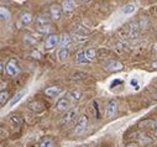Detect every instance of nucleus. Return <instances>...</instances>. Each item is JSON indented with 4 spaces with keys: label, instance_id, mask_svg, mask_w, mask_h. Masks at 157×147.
I'll return each mask as SVG.
<instances>
[{
    "label": "nucleus",
    "instance_id": "nucleus-1",
    "mask_svg": "<svg viewBox=\"0 0 157 147\" xmlns=\"http://www.w3.org/2000/svg\"><path fill=\"white\" fill-rule=\"evenodd\" d=\"M35 25H36V30L40 33H48L51 31V25L46 16H38L35 20Z\"/></svg>",
    "mask_w": 157,
    "mask_h": 147
},
{
    "label": "nucleus",
    "instance_id": "nucleus-2",
    "mask_svg": "<svg viewBox=\"0 0 157 147\" xmlns=\"http://www.w3.org/2000/svg\"><path fill=\"white\" fill-rule=\"evenodd\" d=\"M87 125H88V118L87 115H82L78 118L77 120V125L74 127V134L75 135H81L84 132V130L87 129Z\"/></svg>",
    "mask_w": 157,
    "mask_h": 147
},
{
    "label": "nucleus",
    "instance_id": "nucleus-3",
    "mask_svg": "<svg viewBox=\"0 0 157 147\" xmlns=\"http://www.w3.org/2000/svg\"><path fill=\"white\" fill-rule=\"evenodd\" d=\"M6 73L10 77H16L20 73V67L15 59H10L6 64Z\"/></svg>",
    "mask_w": 157,
    "mask_h": 147
},
{
    "label": "nucleus",
    "instance_id": "nucleus-4",
    "mask_svg": "<svg viewBox=\"0 0 157 147\" xmlns=\"http://www.w3.org/2000/svg\"><path fill=\"white\" fill-rule=\"evenodd\" d=\"M57 45H59V36H57V35H50L45 41V48L46 50H52Z\"/></svg>",
    "mask_w": 157,
    "mask_h": 147
},
{
    "label": "nucleus",
    "instance_id": "nucleus-5",
    "mask_svg": "<svg viewBox=\"0 0 157 147\" xmlns=\"http://www.w3.org/2000/svg\"><path fill=\"white\" fill-rule=\"evenodd\" d=\"M117 113V103L116 100H110L106 106V116L108 119H113Z\"/></svg>",
    "mask_w": 157,
    "mask_h": 147
},
{
    "label": "nucleus",
    "instance_id": "nucleus-6",
    "mask_svg": "<svg viewBox=\"0 0 157 147\" xmlns=\"http://www.w3.org/2000/svg\"><path fill=\"white\" fill-rule=\"evenodd\" d=\"M69 105H71V100L68 98H61L56 103V110L57 111H66V110H68Z\"/></svg>",
    "mask_w": 157,
    "mask_h": 147
},
{
    "label": "nucleus",
    "instance_id": "nucleus-7",
    "mask_svg": "<svg viewBox=\"0 0 157 147\" xmlns=\"http://www.w3.org/2000/svg\"><path fill=\"white\" fill-rule=\"evenodd\" d=\"M62 10L58 5H52L51 9H50V14H51V19L53 21H59L61 17H62Z\"/></svg>",
    "mask_w": 157,
    "mask_h": 147
},
{
    "label": "nucleus",
    "instance_id": "nucleus-8",
    "mask_svg": "<svg viewBox=\"0 0 157 147\" xmlns=\"http://www.w3.org/2000/svg\"><path fill=\"white\" fill-rule=\"evenodd\" d=\"M45 94L50 98H57L59 94H62V88L58 85H53V87H48L45 90Z\"/></svg>",
    "mask_w": 157,
    "mask_h": 147
},
{
    "label": "nucleus",
    "instance_id": "nucleus-9",
    "mask_svg": "<svg viewBox=\"0 0 157 147\" xmlns=\"http://www.w3.org/2000/svg\"><path fill=\"white\" fill-rule=\"evenodd\" d=\"M77 115H78V110L77 109H72V110H69V111H67V114L64 115L62 123L63 124H71V123L74 121V119L77 118Z\"/></svg>",
    "mask_w": 157,
    "mask_h": 147
},
{
    "label": "nucleus",
    "instance_id": "nucleus-10",
    "mask_svg": "<svg viewBox=\"0 0 157 147\" xmlns=\"http://www.w3.org/2000/svg\"><path fill=\"white\" fill-rule=\"evenodd\" d=\"M72 45V37L68 33H63L59 36V46L61 47H69Z\"/></svg>",
    "mask_w": 157,
    "mask_h": 147
},
{
    "label": "nucleus",
    "instance_id": "nucleus-11",
    "mask_svg": "<svg viewBox=\"0 0 157 147\" xmlns=\"http://www.w3.org/2000/svg\"><path fill=\"white\" fill-rule=\"evenodd\" d=\"M75 6H77V5H75L74 0H64L63 4H62V9H63L66 13H72V11H74Z\"/></svg>",
    "mask_w": 157,
    "mask_h": 147
},
{
    "label": "nucleus",
    "instance_id": "nucleus-12",
    "mask_svg": "<svg viewBox=\"0 0 157 147\" xmlns=\"http://www.w3.org/2000/svg\"><path fill=\"white\" fill-rule=\"evenodd\" d=\"M68 56H69V48H68V47H61V48L57 51V58H58L61 62L66 61V59L68 58Z\"/></svg>",
    "mask_w": 157,
    "mask_h": 147
},
{
    "label": "nucleus",
    "instance_id": "nucleus-13",
    "mask_svg": "<svg viewBox=\"0 0 157 147\" xmlns=\"http://www.w3.org/2000/svg\"><path fill=\"white\" fill-rule=\"evenodd\" d=\"M124 68V66L120 63V62H117V61H114V62H110L108 66H106V69L109 72H117V70H121Z\"/></svg>",
    "mask_w": 157,
    "mask_h": 147
},
{
    "label": "nucleus",
    "instance_id": "nucleus-14",
    "mask_svg": "<svg viewBox=\"0 0 157 147\" xmlns=\"http://www.w3.org/2000/svg\"><path fill=\"white\" fill-rule=\"evenodd\" d=\"M44 107H45V106H44V104H42L41 101H32V103L29 104V109L32 110V111H36V113L42 111Z\"/></svg>",
    "mask_w": 157,
    "mask_h": 147
},
{
    "label": "nucleus",
    "instance_id": "nucleus-15",
    "mask_svg": "<svg viewBox=\"0 0 157 147\" xmlns=\"http://www.w3.org/2000/svg\"><path fill=\"white\" fill-rule=\"evenodd\" d=\"M67 98L71 100V101H79L81 98H82V93L79 90H71L67 95Z\"/></svg>",
    "mask_w": 157,
    "mask_h": 147
},
{
    "label": "nucleus",
    "instance_id": "nucleus-16",
    "mask_svg": "<svg viewBox=\"0 0 157 147\" xmlns=\"http://www.w3.org/2000/svg\"><path fill=\"white\" fill-rule=\"evenodd\" d=\"M26 94H27V90H22V92H20L19 94H16V95H15V98L10 101L9 106H10V107H14V106H15V105H16V104H17V103H19V101H20V100H21Z\"/></svg>",
    "mask_w": 157,
    "mask_h": 147
},
{
    "label": "nucleus",
    "instance_id": "nucleus-17",
    "mask_svg": "<svg viewBox=\"0 0 157 147\" xmlns=\"http://www.w3.org/2000/svg\"><path fill=\"white\" fill-rule=\"evenodd\" d=\"M0 17H2V20H3V21H9V20H10V17H11L10 11H9L6 8L2 6V8H0Z\"/></svg>",
    "mask_w": 157,
    "mask_h": 147
},
{
    "label": "nucleus",
    "instance_id": "nucleus-18",
    "mask_svg": "<svg viewBox=\"0 0 157 147\" xmlns=\"http://www.w3.org/2000/svg\"><path fill=\"white\" fill-rule=\"evenodd\" d=\"M86 55H87L88 62H93L97 58V51H95V48H88L86 51Z\"/></svg>",
    "mask_w": 157,
    "mask_h": 147
},
{
    "label": "nucleus",
    "instance_id": "nucleus-19",
    "mask_svg": "<svg viewBox=\"0 0 157 147\" xmlns=\"http://www.w3.org/2000/svg\"><path fill=\"white\" fill-rule=\"evenodd\" d=\"M32 15L30 14V13H25V14H22L21 15V22L24 24V25H29V24H31L32 22Z\"/></svg>",
    "mask_w": 157,
    "mask_h": 147
},
{
    "label": "nucleus",
    "instance_id": "nucleus-20",
    "mask_svg": "<svg viewBox=\"0 0 157 147\" xmlns=\"http://www.w3.org/2000/svg\"><path fill=\"white\" fill-rule=\"evenodd\" d=\"M87 62H88V58H87L86 52H79L77 55V63L83 64V63H87Z\"/></svg>",
    "mask_w": 157,
    "mask_h": 147
},
{
    "label": "nucleus",
    "instance_id": "nucleus-21",
    "mask_svg": "<svg viewBox=\"0 0 157 147\" xmlns=\"http://www.w3.org/2000/svg\"><path fill=\"white\" fill-rule=\"evenodd\" d=\"M75 33L78 36H81V37H83L84 35H89V30H87V27H83V26H78L75 28Z\"/></svg>",
    "mask_w": 157,
    "mask_h": 147
},
{
    "label": "nucleus",
    "instance_id": "nucleus-22",
    "mask_svg": "<svg viewBox=\"0 0 157 147\" xmlns=\"http://www.w3.org/2000/svg\"><path fill=\"white\" fill-rule=\"evenodd\" d=\"M135 11V5L134 4H128L126 6H124V9H123V14L124 15H130V14H132Z\"/></svg>",
    "mask_w": 157,
    "mask_h": 147
},
{
    "label": "nucleus",
    "instance_id": "nucleus-23",
    "mask_svg": "<svg viewBox=\"0 0 157 147\" xmlns=\"http://www.w3.org/2000/svg\"><path fill=\"white\" fill-rule=\"evenodd\" d=\"M8 99H9V93L5 92V90H3L2 94H0V104H2V106L5 105V103L8 101Z\"/></svg>",
    "mask_w": 157,
    "mask_h": 147
},
{
    "label": "nucleus",
    "instance_id": "nucleus-24",
    "mask_svg": "<svg viewBox=\"0 0 157 147\" xmlns=\"http://www.w3.org/2000/svg\"><path fill=\"white\" fill-rule=\"evenodd\" d=\"M40 147H55V143H53L52 138L47 137V138H45V140H44V141L41 142Z\"/></svg>",
    "mask_w": 157,
    "mask_h": 147
},
{
    "label": "nucleus",
    "instance_id": "nucleus-25",
    "mask_svg": "<svg viewBox=\"0 0 157 147\" xmlns=\"http://www.w3.org/2000/svg\"><path fill=\"white\" fill-rule=\"evenodd\" d=\"M137 28H139L137 22H131L130 24V33H131V36H136L137 35Z\"/></svg>",
    "mask_w": 157,
    "mask_h": 147
},
{
    "label": "nucleus",
    "instance_id": "nucleus-26",
    "mask_svg": "<svg viewBox=\"0 0 157 147\" xmlns=\"http://www.w3.org/2000/svg\"><path fill=\"white\" fill-rule=\"evenodd\" d=\"M10 123H11L13 125H15V126H20V124H21V121L19 120L17 116H11V118H10Z\"/></svg>",
    "mask_w": 157,
    "mask_h": 147
},
{
    "label": "nucleus",
    "instance_id": "nucleus-27",
    "mask_svg": "<svg viewBox=\"0 0 157 147\" xmlns=\"http://www.w3.org/2000/svg\"><path fill=\"white\" fill-rule=\"evenodd\" d=\"M31 56H32V57H36L37 59H41V57H42V56H41V53L38 52V51H36V50H35V51L31 53Z\"/></svg>",
    "mask_w": 157,
    "mask_h": 147
},
{
    "label": "nucleus",
    "instance_id": "nucleus-28",
    "mask_svg": "<svg viewBox=\"0 0 157 147\" xmlns=\"http://www.w3.org/2000/svg\"><path fill=\"white\" fill-rule=\"evenodd\" d=\"M130 83H131V85H132V87L135 85V89H139V84H137V81H136V79H131V82H130Z\"/></svg>",
    "mask_w": 157,
    "mask_h": 147
},
{
    "label": "nucleus",
    "instance_id": "nucleus-29",
    "mask_svg": "<svg viewBox=\"0 0 157 147\" xmlns=\"http://www.w3.org/2000/svg\"><path fill=\"white\" fill-rule=\"evenodd\" d=\"M0 73H2V74L4 73V62L0 63Z\"/></svg>",
    "mask_w": 157,
    "mask_h": 147
},
{
    "label": "nucleus",
    "instance_id": "nucleus-30",
    "mask_svg": "<svg viewBox=\"0 0 157 147\" xmlns=\"http://www.w3.org/2000/svg\"><path fill=\"white\" fill-rule=\"evenodd\" d=\"M126 147H137V143H128Z\"/></svg>",
    "mask_w": 157,
    "mask_h": 147
},
{
    "label": "nucleus",
    "instance_id": "nucleus-31",
    "mask_svg": "<svg viewBox=\"0 0 157 147\" xmlns=\"http://www.w3.org/2000/svg\"><path fill=\"white\" fill-rule=\"evenodd\" d=\"M152 68L153 69H157V61H153L152 62Z\"/></svg>",
    "mask_w": 157,
    "mask_h": 147
},
{
    "label": "nucleus",
    "instance_id": "nucleus-32",
    "mask_svg": "<svg viewBox=\"0 0 157 147\" xmlns=\"http://www.w3.org/2000/svg\"><path fill=\"white\" fill-rule=\"evenodd\" d=\"M155 136L157 137V123H156V126H155Z\"/></svg>",
    "mask_w": 157,
    "mask_h": 147
},
{
    "label": "nucleus",
    "instance_id": "nucleus-33",
    "mask_svg": "<svg viewBox=\"0 0 157 147\" xmlns=\"http://www.w3.org/2000/svg\"><path fill=\"white\" fill-rule=\"evenodd\" d=\"M4 90V82H2V92Z\"/></svg>",
    "mask_w": 157,
    "mask_h": 147
},
{
    "label": "nucleus",
    "instance_id": "nucleus-34",
    "mask_svg": "<svg viewBox=\"0 0 157 147\" xmlns=\"http://www.w3.org/2000/svg\"><path fill=\"white\" fill-rule=\"evenodd\" d=\"M82 2H84V3H89L90 0H82Z\"/></svg>",
    "mask_w": 157,
    "mask_h": 147
},
{
    "label": "nucleus",
    "instance_id": "nucleus-35",
    "mask_svg": "<svg viewBox=\"0 0 157 147\" xmlns=\"http://www.w3.org/2000/svg\"><path fill=\"white\" fill-rule=\"evenodd\" d=\"M135 2H140V0H135Z\"/></svg>",
    "mask_w": 157,
    "mask_h": 147
},
{
    "label": "nucleus",
    "instance_id": "nucleus-36",
    "mask_svg": "<svg viewBox=\"0 0 157 147\" xmlns=\"http://www.w3.org/2000/svg\"><path fill=\"white\" fill-rule=\"evenodd\" d=\"M156 14H157V10H156Z\"/></svg>",
    "mask_w": 157,
    "mask_h": 147
},
{
    "label": "nucleus",
    "instance_id": "nucleus-37",
    "mask_svg": "<svg viewBox=\"0 0 157 147\" xmlns=\"http://www.w3.org/2000/svg\"><path fill=\"white\" fill-rule=\"evenodd\" d=\"M19 2H21V0H19Z\"/></svg>",
    "mask_w": 157,
    "mask_h": 147
},
{
    "label": "nucleus",
    "instance_id": "nucleus-38",
    "mask_svg": "<svg viewBox=\"0 0 157 147\" xmlns=\"http://www.w3.org/2000/svg\"><path fill=\"white\" fill-rule=\"evenodd\" d=\"M156 53H157V51H156Z\"/></svg>",
    "mask_w": 157,
    "mask_h": 147
}]
</instances>
